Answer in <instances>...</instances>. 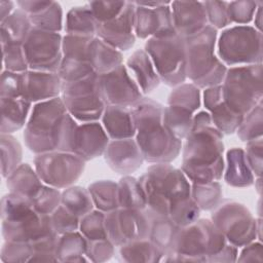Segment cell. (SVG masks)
<instances>
[{
	"instance_id": "1",
	"label": "cell",
	"mask_w": 263,
	"mask_h": 263,
	"mask_svg": "<svg viewBox=\"0 0 263 263\" xmlns=\"http://www.w3.org/2000/svg\"><path fill=\"white\" fill-rule=\"evenodd\" d=\"M146 209L168 217L179 227L199 218L200 210L191 197V183L181 168L171 163H153L139 179Z\"/></svg>"
},
{
	"instance_id": "2",
	"label": "cell",
	"mask_w": 263,
	"mask_h": 263,
	"mask_svg": "<svg viewBox=\"0 0 263 263\" xmlns=\"http://www.w3.org/2000/svg\"><path fill=\"white\" fill-rule=\"evenodd\" d=\"M184 140L181 170L190 183L221 180L225 167L223 134L213 124L208 111L194 114L191 130Z\"/></svg>"
},
{
	"instance_id": "3",
	"label": "cell",
	"mask_w": 263,
	"mask_h": 263,
	"mask_svg": "<svg viewBox=\"0 0 263 263\" xmlns=\"http://www.w3.org/2000/svg\"><path fill=\"white\" fill-rule=\"evenodd\" d=\"M77 126L61 97L36 103L25 126V144L35 154L72 152Z\"/></svg>"
},
{
	"instance_id": "4",
	"label": "cell",
	"mask_w": 263,
	"mask_h": 263,
	"mask_svg": "<svg viewBox=\"0 0 263 263\" xmlns=\"http://www.w3.org/2000/svg\"><path fill=\"white\" fill-rule=\"evenodd\" d=\"M136 126L135 140L145 161L149 163H171L182 149L178 139L165 125L164 106L153 99L143 97L133 108Z\"/></svg>"
},
{
	"instance_id": "5",
	"label": "cell",
	"mask_w": 263,
	"mask_h": 263,
	"mask_svg": "<svg viewBox=\"0 0 263 263\" xmlns=\"http://www.w3.org/2000/svg\"><path fill=\"white\" fill-rule=\"evenodd\" d=\"M237 248L227 241L212 220L197 219L180 227L174 251L163 257L166 262H233Z\"/></svg>"
},
{
	"instance_id": "6",
	"label": "cell",
	"mask_w": 263,
	"mask_h": 263,
	"mask_svg": "<svg viewBox=\"0 0 263 263\" xmlns=\"http://www.w3.org/2000/svg\"><path fill=\"white\" fill-rule=\"evenodd\" d=\"M1 228L3 238L8 241L35 243L60 236L49 215L38 213L29 198L11 192L1 199Z\"/></svg>"
},
{
	"instance_id": "7",
	"label": "cell",
	"mask_w": 263,
	"mask_h": 263,
	"mask_svg": "<svg viewBox=\"0 0 263 263\" xmlns=\"http://www.w3.org/2000/svg\"><path fill=\"white\" fill-rule=\"evenodd\" d=\"M217 38L218 30L210 25L185 38L187 78L198 88L222 84L228 69L216 54Z\"/></svg>"
},
{
	"instance_id": "8",
	"label": "cell",
	"mask_w": 263,
	"mask_h": 263,
	"mask_svg": "<svg viewBox=\"0 0 263 263\" xmlns=\"http://www.w3.org/2000/svg\"><path fill=\"white\" fill-rule=\"evenodd\" d=\"M144 50L165 85L175 87L187 79L185 38L176 32L147 39Z\"/></svg>"
},
{
	"instance_id": "9",
	"label": "cell",
	"mask_w": 263,
	"mask_h": 263,
	"mask_svg": "<svg viewBox=\"0 0 263 263\" xmlns=\"http://www.w3.org/2000/svg\"><path fill=\"white\" fill-rule=\"evenodd\" d=\"M217 55L225 66L262 64V32L249 25H236L222 31L217 38Z\"/></svg>"
},
{
	"instance_id": "10",
	"label": "cell",
	"mask_w": 263,
	"mask_h": 263,
	"mask_svg": "<svg viewBox=\"0 0 263 263\" xmlns=\"http://www.w3.org/2000/svg\"><path fill=\"white\" fill-rule=\"evenodd\" d=\"M221 85L225 103L245 116L262 102V64L230 67Z\"/></svg>"
},
{
	"instance_id": "11",
	"label": "cell",
	"mask_w": 263,
	"mask_h": 263,
	"mask_svg": "<svg viewBox=\"0 0 263 263\" xmlns=\"http://www.w3.org/2000/svg\"><path fill=\"white\" fill-rule=\"evenodd\" d=\"M61 99L70 115L81 123L101 119L107 106L96 73L77 81L63 82Z\"/></svg>"
},
{
	"instance_id": "12",
	"label": "cell",
	"mask_w": 263,
	"mask_h": 263,
	"mask_svg": "<svg viewBox=\"0 0 263 263\" xmlns=\"http://www.w3.org/2000/svg\"><path fill=\"white\" fill-rule=\"evenodd\" d=\"M211 220L236 248L254 241L261 229V220H256L243 204L234 200L221 201L213 210Z\"/></svg>"
},
{
	"instance_id": "13",
	"label": "cell",
	"mask_w": 263,
	"mask_h": 263,
	"mask_svg": "<svg viewBox=\"0 0 263 263\" xmlns=\"http://www.w3.org/2000/svg\"><path fill=\"white\" fill-rule=\"evenodd\" d=\"M34 168L45 185L66 189L82 176L85 161L72 152L52 151L36 154Z\"/></svg>"
},
{
	"instance_id": "14",
	"label": "cell",
	"mask_w": 263,
	"mask_h": 263,
	"mask_svg": "<svg viewBox=\"0 0 263 263\" xmlns=\"http://www.w3.org/2000/svg\"><path fill=\"white\" fill-rule=\"evenodd\" d=\"M63 36L33 27L23 48L29 70L58 72L61 66Z\"/></svg>"
},
{
	"instance_id": "15",
	"label": "cell",
	"mask_w": 263,
	"mask_h": 263,
	"mask_svg": "<svg viewBox=\"0 0 263 263\" xmlns=\"http://www.w3.org/2000/svg\"><path fill=\"white\" fill-rule=\"evenodd\" d=\"M105 226L108 239L120 247L126 242L149 237L150 218L147 210L118 208L105 213Z\"/></svg>"
},
{
	"instance_id": "16",
	"label": "cell",
	"mask_w": 263,
	"mask_h": 263,
	"mask_svg": "<svg viewBox=\"0 0 263 263\" xmlns=\"http://www.w3.org/2000/svg\"><path fill=\"white\" fill-rule=\"evenodd\" d=\"M95 37L65 35L62 40V62L58 71L63 82H71L92 75L89 46Z\"/></svg>"
},
{
	"instance_id": "17",
	"label": "cell",
	"mask_w": 263,
	"mask_h": 263,
	"mask_svg": "<svg viewBox=\"0 0 263 263\" xmlns=\"http://www.w3.org/2000/svg\"><path fill=\"white\" fill-rule=\"evenodd\" d=\"M99 77L106 105L133 108L144 97L123 64Z\"/></svg>"
},
{
	"instance_id": "18",
	"label": "cell",
	"mask_w": 263,
	"mask_h": 263,
	"mask_svg": "<svg viewBox=\"0 0 263 263\" xmlns=\"http://www.w3.org/2000/svg\"><path fill=\"white\" fill-rule=\"evenodd\" d=\"M135 11L134 1H127L119 15L108 22L98 24L97 37L119 51L132 48L136 41Z\"/></svg>"
},
{
	"instance_id": "19",
	"label": "cell",
	"mask_w": 263,
	"mask_h": 263,
	"mask_svg": "<svg viewBox=\"0 0 263 263\" xmlns=\"http://www.w3.org/2000/svg\"><path fill=\"white\" fill-rule=\"evenodd\" d=\"M135 11V35L136 38L149 39L176 32L173 25L171 3L166 1L157 7H147L138 4Z\"/></svg>"
},
{
	"instance_id": "20",
	"label": "cell",
	"mask_w": 263,
	"mask_h": 263,
	"mask_svg": "<svg viewBox=\"0 0 263 263\" xmlns=\"http://www.w3.org/2000/svg\"><path fill=\"white\" fill-rule=\"evenodd\" d=\"M103 156L112 171L123 176L135 173L145 161L135 138L111 140Z\"/></svg>"
},
{
	"instance_id": "21",
	"label": "cell",
	"mask_w": 263,
	"mask_h": 263,
	"mask_svg": "<svg viewBox=\"0 0 263 263\" xmlns=\"http://www.w3.org/2000/svg\"><path fill=\"white\" fill-rule=\"evenodd\" d=\"M202 100L206 111L211 115L213 124L223 135L236 133L243 119V115L234 111L225 103L221 84L204 88Z\"/></svg>"
},
{
	"instance_id": "22",
	"label": "cell",
	"mask_w": 263,
	"mask_h": 263,
	"mask_svg": "<svg viewBox=\"0 0 263 263\" xmlns=\"http://www.w3.org/2000/svg\"><path fill=\"white\" fill-rule=\"evenodd\" d=\"M171 10L174 29L183 38L199 33L209 25L201 1H172Z\"/></svg>"
},
{
	"instance_id": "23",
	"label": "cell",
	"mask_w": 263,
	"mask_h": 263,
	"mask_svg": "<svg viewBox=\"0 0 263 263\" xmlns=\"http://www.w3.org/2000/svg\"><path fill=\"white\" fill-rule=\"evenodd\" d=\"M110 142L103 125L98 121L78 124L72 153L82 158L85 162L104 155V152Z\"/></svg>"
},
{
	"instance_id": "24",
	"label": "cell",
	"mask_w": 263,
	"mask_h": 263,
	"mask_svg": "<svg viewBox=\"0 0 263 263\" xmlns=\"http://www.w3.org/2000/svg\"><path fill=\"white\" fill-rule=\"evenodd\" d=\"M62 79L58 72L28 70L24 72L23 98L32 104L61 97Z\"/></svg>"
},
{
	"instance_id": "25",
	"label": "cell",
	"mask_w": 263,
	"mask_h": 263,
	"mask_svg": "<svg viewBox=\"0 0 263 263\" xmlns=\"http://www.w3.org/2000/svg\"><path fill=\"white\" fill-rule=\"evenodd\" d=\"M16 5L28 14L33 27L55 33L63 30V9L59 2L22 0Z\"/></svg>"
},
{
	"instance_id": "26",
	"label": "cell",
	"mask_w": 263,
	"mask_h": 263,
	"mask_svg": "<svg viewBox=\"0 0 263 263\" xmlns=\"http://www.w3.org/2000/svg\"><path fill=\"white\" fill-rule=\"evenodd\" d=\"M125 66L143 95L152 92L161 82L150 57L144 49L135 50Z\"/></svg>"
},
{
	"instance_id": "27",
	"label": "cell",
	"mask_w": 263,
	"mask_h": 263,
	"mask_svg": "<svg viewBox=\"0 0 263 263\" xmlns=\"http://www.w3.org/2000/svg\"><path fill=\"white\" fill-rule=\"evenodd\" d=\"M101 119L110 140L135 138L136 126L132 108L107 105Z\"/></svg>"
},
{
	"instance_id": "28",
	"label": "cell",
	"mask_w": 263,
	"mask_h": 263,
	"mask_svg": "<svg viewBox=\"0 0 263 263\" xmlns=\"http://www.w3.org/2000/svg\"><path fill=\"white\" fill-rule=\"evenodd\" d=\"M224 181L231 187L247 188L254 184L255 176L247 161L245 150L231 148L226 152Z\"/></svg>"
},
{
	"instance_id": "29",
	"label": "cell",
	"mask_w": 263,
	"mask_h": 263,
	"mask_svg": "<svg viewBox=\"0 0 263 263\" xmlns=\"http://www.w3.org/2000/svg\"><path fill=\"white\" fill-rule=\"evenodd\" d=\"M146 210L150 218V231L148 238L162 253L163 257H165L174 251L176 237L180 227L168 217L154 214L148 209Z\"/></svg>"
},
{
	"instance_id": "30",
	"label": "cell",
	"mask_w": 263,
	"mask_h": 263,
	"mask_svg": "<svg viewBox=\"0 0 263 263\" xmlns=\"http://www.w3.org/2000/svg\"><path fill=\"white\" fill-rule=\"evenodd\" d=\"M32 103L24 98L1 99V134H12L25 126Z\"/></svg>"
},
{
	"instance_id": "31",
	"label": "cell",
	"mask_w": 263,
	"mask_h": 263,
	"mask_svg": "<svg viewBox=\"0 0 263 263\" xmlns=\"http://www.w3.org/2000/svg\"><path fill=\"white\" fill-rule=\"evenodd\" d=\"M5 179L9 192L29 198L30 200L44 185L35 168L33 170L29 163H21Z\"/></svg>"
},
{
	"instance_id": "32",
	"label": "cell",
	"mask_w": 263,
	"mask_h": 263,
	"mask_svg": "<svg viewBox=\"0 0 263 263\" xmlns=\"http://www.w3.org/2000/svg\"><path fill=\"white\" fill-rule=\"evenodd\" d=\"M89 61L93 72L103 75L122 65L123 57L121 51L95 37L89 46Z\"/></svg>"
},
{
	"instance_id": "33",
	"label": "cell",
	"mask_w": 263,
	"mask_h": 263,
	"mask_svg": "<svg viewBox=\"0 0 263 263\" xmlns=\"http://www.w3.org/2000/svg\"><path fill=\"white\" fill-rule=\"evenodd\" d=\"M1 27V45L3 44H18L24 45L33 25L28 14L18 7L3 22Z\"/></svg>"
},
{
	"instance_id": "34",
	"label": "cell",
	"mask_w": 263,
	"mask_h": 263,
	"mask_svg": "<svg viewBox=\"0 0 263 263\" xmlns=\"http://www.w3.org/2000/svg\"><path fill=\"white\" fill-rule=\"evenodd\" d=\"M98 23L87 4L72 7L65 22L66 35L97 37Z\"/></svg>"
},
{
	"instance_id": "35",
	"label": "cell",
	"mask_w": 263,
	"mask_h": 263,
	"mask_svg": "<svg viewBox=\"0 0 263 263\" xmlns=\"http://www.w3.org/2000/svg\"><path fill=\"white\" fill-rule=\"evenodd\" d=\"M87 239L78 230L59 236L55 256L60 262H85Z\"/></svg>"
},
{
	"instance_id": "36",
	"label": "cell",
	"mask_w": 263,
	"mask_h": 263,
	"mask_svg": "<svg viewBox=\"0 0 263 263\" xmlns=\"http://www.w3.org/2000/svg\"><path fill=\"white\" fill-rule=\"evenodd\" d=\"M119 248L120 259L124 262H159L163 258L162 253L149 238L133 240Z\"/></svg>"
},
{
	"instance_id": "37",
	"label": "cell",
	"mask_w": 263,
	"mask_h": 263,
	"mask_svg": "<svg viewBox=\"0 0 263 263\" xmlns=\"http://www.w3.org/2000/svg\"><path fill=\"white\" fill-rule=\"evenodd\" d=\"M87 189L97 210L108 213L119 208L117 183L111 180H100L91 183Z\"/></svg>"
},
{
	"instance_id": "38",
	"label": "cell",
	"mask_w": 263,
	"mask_h": 263,
	"mask_svg": "<svg viewBox=\"0 0 263 263\" xmlns=\"http://www.w3.org/2000/svg\"><path fill=\"white\" fill-rule=\"evenodd\" d=\"M194 112L191 110L176 106L166 105L163 112V120L168 129L180 140H184L191 130Z\"/></svg>"
},
{
	"instance_id": "39",
	"label": "cell",
	"mask_w": 263,
	"mask_h": 263,
	"mask_svg": "<svg viewBox=\"0 0 263 263\" xmlns=\"http://www.w3.org/2000/svg\"><path fill=\"white\" fill-rule=\"evenodd\" d=\"M118 184L119 208L145 210L146 199L139 180L132 176H123Z\"/></svg>"
},
{
	"instance_id": "40",
	"label": "cell",
	"mask_w": 263,
	"mask_h": 263,
	"mask_svg": "<svg viewBox=\"0 0 263 263\" xmlns=\"http://www.w3.org/2000/svg\"><path fill=\"white\" fill-rule=\"evenodd\" d=\"M62 204L79 218H82L95 208L88 189L74 185L62 191Z\"/></svg>"
},
{
	"instance_id": "41",
	"label": "cell",
	"mask_w": 263,
	"mask_h": 263,
	"mask_svg": "<svg viewBox=\"0 0 263 263\" xmlns=\"http://www.w3.org/2000/svg\"><path fill=\"white\" fill-rule=\"evenodd\" d=\"M1 174L7 178L22 163L23 149L11 134H1Z\"/></svg>"
},
{
	"instance_id": "42",
	"label": "cell",
	"mask_w": 263,
	"mask_h": 263,
	"mask_svg": "<svg viewBox=\"0 0 263 263\" xmlns=\"http://www.w3.org/2000/svg\"><path fill=\"white\" fill-rule=\"evenodd\" d=\"M191 197L200 211L214 210L222 201V186L219 181L202 184L191 183Z\"/></svg>"
},
{
	"instance_id": "43",
	"label": "cell",
	"mask_w": 263,
	"mask_h": 263,
	"mask_svg": "<svg viewBox=\"0 0 263 263\" xmlns=\"http://www.w3.org/2000/svg\"><path fill=\"white\" fill-rule=\"evenodd\" d=\"M167 105H176L187 108L196 113L201 106V93L193 83H182L175 86L167 97Z\"/></svg>"
},
{
	"instance_id": "44",
	"label": "cell",
	"mask_w": 263,
	"mask_h": 263,
	"mask_svg": "<svg viewBox=\"0 0 263 263\" xmlns=\"http://www.w3.org/2000/svg\"><path fill=\"white\" fill-rule=\"evenodd\" d=\"M263 132V113L262 102L258 104L252 111L243 116V119L238 126L236 134L240 141L250 142L262 138Z\"/></svg>"
},
{
	"instance_id": "45",
	"label": "cell",
	"mask_w": 263,
	"mask_h": 263,
	"mask_svg": "<svg viewBox=\"0 0 263 263\" xmlns=\"http://www.w3.org/2000/svg\"><path fill=\"white\" fill-rule=\"evenodd\" d=\"M87 240L108 239L105 226V213L100 210H92L80 218L79 229Z\"/></svg>"
},
{
	"instance_id": "46",
	"label": "cell",
	"mask_w": 263,
	"mask_h": 263,
	"mask_svg": "<svg viewBox=\"0 0 263 263\" xmlns=\"http://www.w3.org/2000/svg\"><path fill=\"white\" fill-rule=\"evenodd\" d=\"M34 209L42 215L52 214L62 203V192L54 187L43 185L39 192L31 199Z\"/></svg>"
},
{
	"instance_id": "47",
	"label": "cell",
	"mask_w": 263,
	"mask_h": 263,
	"mask_svg": "<svg viewBox=\"0 0 263 263\" xmlns=\"http://www.w3.org/2000/svg\"><path fill=\"white\" fill-rule=\"evenodd\" d=\"M2 48V70L23 73L29 70L23 45L3 44Z\"/></svg>"
},
{
	"instance_id": "48",
	"label": "cell",
	"mask_w": 263,
	"mask_h": 263,
	"mask_svg": "<svg viewBox=\"0 0 263 263\" xmlns=\"http://www.w3.org/2000/svg\"><path fill=\"white\" fill-rule=\"evenodd\" d=\"M34 255V247L31 242L5 240L1 250V261L4 263L30 262Z\"/></svg>"
},
{
	"instance_id": "49",
	"label": "cell",
	"mask_w": 263,
	"mask_h": 263,
	"mask_svg": "<svg viewBox=\"0 0 263 263\" xmlns=\"http://www.w3.org/2000/svg\"><path fill=\"white\" fill-rule=\"evenodd\" d=\"M260 1L239 0L228 2V15L231 24L249 25L254 20Z\"/></svg>"
},
{
	"instance_id": "50",
	"label": "cell",
	"mask_w": 263,
	"mask_h": 263,
	"mask_svg": "<svg viewBox=\"0 0 263 263\" xmlns=\"http://www.w3.org/2000/svg\"><path fill=\"white\" fill-rule=\"evenodd\" d=\"M51 225L59 235L77 231L79 229L80 218L72 214L62 203L61 205L49 215Z\"/></svg>"
},
{
	"instance_id": "51",
	"label": "cell",
	"mask_w": 263,
	"mask_h": 263,
	"mask_svg": "<svg viewBox=\"0 0 263 263\" xmlns=\"http://www.w3.org/2000/svg\"><path fill=\"white\" fill-rule=\"evenodd\" d=\"M127 1H90L87 3L98 24L108 22L119 15Z\"/></svg>"
},
{
	"instance_id": "52",
	"label": "cell",
	"mask_w": 263,
	"mask_h": 263,
	"mask_svg": "<svg viewBox=\"0 0 263 263\" xmlns=\"http://www.w3.org/2000/svg\"><path fill=\"white\" fill-rule=\"evenodd\" d=\"M208 23L215 29H223L231 25L228 15V2L227 1H204L203 2Z\"/></svg>"
},
{
	"instance_id": "53",
	"label": "cell",
	"mask_w": 263,
	"mask_h": 263,
	"mask_svg": "<svg viewBox=\"0 0 263 263\" xmlns=\"http://www.w3.org/2000/svg\"><path fill=\"white\" fill-rule=\"evenodd\" d=\"M24 72L16 73L2 70L0 99L23 98Z\"/></svg>"
},
{
	"instance_id": "54",
	"label": "cell",
	"mask_w": 263,
	"mask_h": 263,
	"mask_svg": "<svg viewBox=\"0 0 263 263\" xmlns=\"http://www.w3.org/2000/svg\"><path fill=\"white\" fill-rule=\"evenodd\" d=\"M114 245L109 239L87 240L86 257L90 262H105L110 260L115 252Z\"/></svg>"
},
{
	"instance_id": "55",
	"label": "cell",
	"mask_w": 263,
	"mask_h": 263,
	"mask_svg": "<svg viewBox=\"0 0 263 263\" xmlns=\"http://www.w3.org/2000/svg\"><path fill=\"white\" fill-rule=\"evenodd\" d=\"M245 150L247 161L255 177L259 178L262 175L263 162V143L262 138L247 142Z\"/></svg>"
},
{
	"instance_id": "56",
	"label": "cell",
	"mask_w": 263,
	"mask_h": 263,
	"mask_svg": "<svg viewBox=\"0 0 263 263\" xmlns=\"http://www.w3.org/2000/svg\"><path fill=\"white\" fill-rule=\"evenodd\" d=\"M262 245L261 242L252 241L246 246L242 247V250L239 254V257H237V261L240 262H247V261H262Z\"/></svg>"
},
{
	"instance_id": "57",
	"label": "cell",
	"mask_w": 263,
	"mask_h": 263,
	"mask_svg": "<svg viewBox=\"0 0 263 263\" xmlns=\"http://www.w3.org/2000/svg\"><path fill=\"white\" fill-rule=\"evenodd\" d=\"M13 1H7V0H1L0 1V23L6 20L16 8Z\"/></svg>"
},
{
	"instance_id": "58",
	"label": "cell",
	"mask_w": 263,
	"mask_h": 263,
	"mask_svg": "<svg viewBox=\"0 0 263 263\" xmlns=\"http://www.w3.org/2000/svg\"><path fill=\"white\" fill-rule=\"evenodd\" d=\"M262 8H263V2L260 1L253 20L255 24V28L260 32H262Z\"/></svg>"
}]
</instances>
